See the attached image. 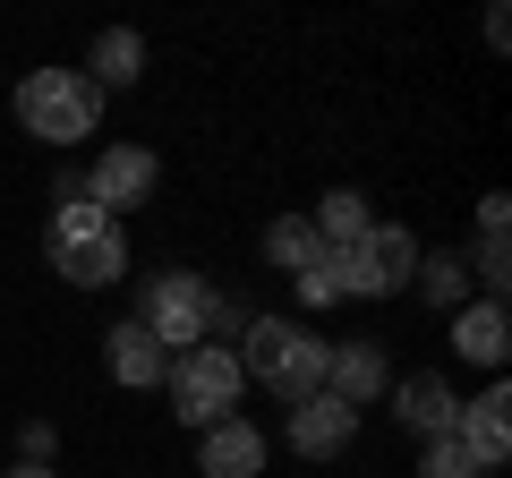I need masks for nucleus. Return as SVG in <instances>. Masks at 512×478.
Returning <instances> with one entry per match:
<instances>
[{
    "mask_svg": "<svg viewBox=\"0 0 512 478\" xmlns=\"http://www.w3.org/2000/svg\"><path fill=\"white\" fill-rule=\"evenodd\" d=\"M325 350L333 342L308 325V316H248L239 342H231V359H239L248 385H265L282 410H291V402H308V393H325Z\"/></svg>",
    "mask_w": 512,
    "mask_h": 478,
    "instance_id": "obj_1",
    "label": "nucleus"
},
{
    "mask_svg": "<svg viewBox=\"0 0 512 478\" xmlns=\"http://www.w3.org/2000/svg\"><path fill=\"white\" fill-rule=\"evenodd\" d=\"M43 257H52V274L69 282V291H111V282L128 274V222H111L103 205H86L77 188H60Z\"/></svg>",
    "mask_w": 512,
    "mask_h": 478,
    "instance_id": "obj_2",
    "label": "nucleus"
},
{
    "mask_svg": "<svg viewBox=\"0 0 512 478\" xmlns=\"http://www.w3.org/2000/svg\"><path fill=\"white\" fill-rule=\"evenodd\" d=\"M9 111H18V129L35 137V146H52V154L86 146V137L103 129V94L86 86V69H26L18 94H9Z\"/></svg>",
    "mask_w": 512,
    "mask_h": 478,
    "instance_id": "obj_3",
    "label": "nucleus"
},
{
    "mask_svg": "<svg viewBox=\"0 0 512 478\" xmlns=\"http://www.w3.org/2000/svg\"><path fill=\"white\" fill-rule=\"evenodd\" d=\"M163 393H171V419L205 436V427L239 419V402H248V376H239L231 342H197V350H180V359L163 368Z\"/></svg>",
    "mask_w": 512,
    "mask_h": 478,
    "instance_id": "obj_4",
    "label": "nucleus"
},
{
    "mask_svg": "<svg viewBox=\"0 0 512 478\" xmlns=\"http://www.w3.org/2000/svg\"><path fill=\"white\" fill-rule=\"evenodd\" d=\"M325 265H333V291L342 299H393V291H410V274H419V231L367 222L350 248H325Z\"/></svg>",
    "mask_w": 512,
    "mask_h": 478,
    "instance_id": "obj_5",
    "label": "nucleus"
},
{
    "mask_svg": "<svg viewBox=\"0 0 512 478\" xmlns=\"http://www.w3.org/2000/svg\"><path fill=\"white\" fill-rule=\"evenodd\" d=\"M154 188H163V154L137 146V137H111V146H94L86 180H77V197L103 205L111 222H128L137 205H154Z\"/></svg>",
    "mask_w": 512,
    "mask_h": 478,
    "instance_id": "obj_6",
    "label": "nucleus"
},
{
    "mask_svg": "<svg viewBox=\"0 0 512 478\" xmlns=\"http://www.w3.org/2000/svg\"><path fill=\"white\" fill-rule=\"evenodd\" d=\"M205 308H214V282L188 274V265H171V274H146V291H137V325H146L154 342L171 350V359L205 342Z\"/></svg>",
    "mask_w": 512,
    "mask_h": 478,
    "instance_id": "obj_7",
    "label": "nucleus"
},
{
    "mask_svg": "<svg viewBox=\"0 0 512 478\" xmlns=\"http://www.w3.org/2000/svg\"><path fill=\"white\" fill-rule=\"evenodd\" d=\"M453 444H461V453H470L487 478L512 461V385H504V376H487V393H470V402H461Z\"/></svg>",
    "mask_w": 512,
    "mask_h": 478,
    "instance_id": "obj_8",
    "label": "nucleus"
},
{
    "mask_svg": "<svg viewBox=\"0 0 512 478\" xmlns=\"http://www.w3.org/2000/svg\"><path fill=\"white\" fill-rule=\"evenodd\" d=\"M384 385H393V359H384L376 333H350V342H333V350H325V393H333V402L376 410V402H384Z\"/></svg>",
    "mask_w": 512,
    "mask_h": 478,
    "instance_id": "obj_9",
    "label": "nucleus"
},
{
    "mask_svg": "<svg viewBox=\"0 0 512 478\" xmlns=\"http://www.w3.org/2000/svg\"><path fill=\"white\" fill-rule=\"evenodd\" d=\"M444 342H453V359L504 376V359H512V316H504V299H478V291H470L453 316H444Z\"/></svg>",
    "mask_w": 512,
    "mask_h": 478,
    "instance_id": "obj_10",
    "label": "nucleus"
},
{
    "mask_svg": "<svg viewBox=\"0 0 512 478\" xmlns=\"http://www.w3.org/2000/svg\"><path fill=\"white\" fill-rule=\"evenodd\" d=\"M265 461H274V436H265L248 410L197 436V478H265Z\"/></svg>",
    "mask_w": 512,
    "mask_h": 478,
    "instance_id": "obj_11",
    "label": "nucleus"
},
{
    "mask_svg": "<svg viewBox=\"0 0 512 478\" xmlns=\"http://www.w3.org/2000/svg\"><path fill=\"white\" fill-rule=\"evenodd\" d=\"M384 393H393V419H402L419 444H444V436H453V419H461V393L444 385L436 368H419V376H393Z\"/></svg>",
    "mask_w": 512,
    "mask_h": 478,
    "instance_id": "obj_12",
    "label": "nucleus"
},
{
    "mask_svg": "<svg viewBox=\"0 0 512 478\" xmlns=\"http://www.w3.org/2000/svg\"><path fill=\"white\" fill-rule=\"evenodd\" d=\"M291 453L299 461H333V453H350L359 444V410L350 402H333V393H308V402H291Z\"/></svg>",
    "mask_w": 512,
    "mask_h": 478,
    "instance_id": "obj_13",
    "label": "nucleus"
},
{
    "mask_svg": "<svg viewBox=\"0 0 512 478\" xmlns=\"http://www.w3.org/2000/svg\"><path fill=\"white\" fill-rule=\"evenodd\" d=\"M163 368H171V350L154 342L137 316H120V325L103 333V376H111L120 393H163Z\"/></svg>",
    "mask_w": 512,
    "mask_h": 478,
    "instance_id": "obj_14",
    "label": "nucleus"
},
{
    "mask_svg": "<svg viewBox=\"0 0 512 478\" xmlns=\"http://www.w3.org/2000/svg\"><path fill=\"white\" fill-rule=\"evenodd\" d=\"M137 77H146V35H137V26H103L94 52H86V86H94V94L120 86V94H128Z\"/></svg>",
    "mask_w": 512,
    "mask_h": 478,
    "instance_id": "obj_15",
    "label": "nucleus"
},
{
    "mask_svg": "<svg viewBox=\"0 0 512 478\" xmlns=\"http://www.w3.org/2000/svg\"><path fill=\"white\" fill-rule=\"evenodd\" d=\"M265 265L274 274H308V265H325V239H316V222L308 214H282V222H265Z\"/></svg>",
    "mask_w": 512,
    "mask_h": 478,
    "instance_id": "obj_16",
    "label": "nucleus"
},
{
    "mask_svg": "<svg viewBox=\"0 0 512 478\" xmlns=\"http://www.w3.org/2000/svg\"><path fill=\"white\" fill-rule=\"evenodd\" d=\"M410 291H419L427 308L453 316L461 299H470V265H461V248H419V274H410Z\"/></svg>",
    "mask_w": 512,
    "mask_h": 478,
    "instance_id": "obj_17",
    "label": "nucleus"
},
{
    "mask_svg": "<svg viewBox=\"0 0 512 478\" xmlns=\"http://www.w3.org/2000/svg\"><path fill=\"white\" fill-rule=\"evenodd\" d=\"M308 222H316V239H325V248H350V239H359L376 214H367V197H359V188H325V197L308 205Z\"/></svg>",
    "mask_w": 512,
    "mask_h": 478,
    "instance_id": "obj_18",
    "label": "nucleus"
},
{
    "mask_svg": "<svg viewBox=\"0 0 512 478\" xmlns=\"http://www.w3.org/2000/svg\"><path fill=\"white\" fill-rule=\"evenodd\" d=\"M419 478H487V470H478V461L444 436V444H419Z\"/></svg>",
    "mask_w": 512,
    "mask_h": 478,
    "instance_id": "obj_19",
    "label": "nucleus"
},
{
    "mask_svg": "<svg viewBox=\"0 0 512 478\" xmlns=\"http://www.w3.org/2000/svg\"><path fill=\"white\" fill-rule=\"evenodd\" d=\"M291 299H299L308 316H316V308H342V291H333V265H308V274L291 282Z\"/></svg>",
    "mask_w": 512,
    "mask_h": 478,
    "instance_id": "obj_20",
    "label": "nucleus"
},
{
    "mask_svg": "<svg viewBox=\"0 0 512 478\" xmlns=\"http://www.w3.org/2000/svg\"><path fill=\"white\" fill-rule=\"evenodd\" d=\"M18 461H43V470H52V461H60V427L52 419H26L18 427Z\"/></svg>",
    "mask_w": 512,
    "mask_h": 478,
    "instance_id": "obj_21",
    "label": "nucleus"
},
{
    "mask_svg": "<svg viewBox=\"0 0 512 478\" xmlns=\"http://www.w3.org/2000/svg\"><path fill=\"white\" fill-rule=\"evenodd\" d=\"M478 231H512V197H504V188L478 197Z\"/></svg>",
    "mask_w": 512,
    "mask_h": 478,
    "instance_id": "obj_22",
    "label": "nucleus"
},
{
    "mask_svg": "<svg viewBox=\"0 0 512 478\" xmlns=\"http://www.w3.org/2000/svg\"><path fill=\"white\" fill-rule=\"evenodd\" d=\"M504 43H512V9L495 0V9H487V52H504Z\"/></svg>",
    "mask_w": 512,
    "mask_h": 478,
    "instance_id": "obj_23",
    "label": "nucleus"
},
{
    "mask_svg": "<svg viewBox=\"0 0 512 478\" xmlns=\"http://www.w3.org/2000/svg\"><path fill=\"white\" fill-rule=\"evenodd\" d=\"M9 478H60V470H43V461H18V470H9Z\"/></svg>",
    "mask_w": 512,
    "mask_h": 478,
    "instance_id": "obj_24",
    "label": "nucleus"
}]
</instances>
